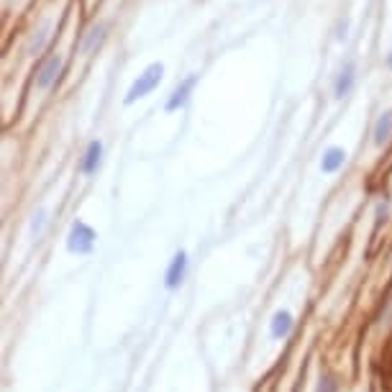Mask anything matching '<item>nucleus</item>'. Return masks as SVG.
Wrapping results in <instances>:
<instances>
[{"label":"nucleus","instance_id":"nucleus-12","mask_svg":"<svg viewBox=\"0 0 392 392\" xmlns=\"http://www.w3.org/2000/svg\"><path fill=\"white\" fill-rule=\"evenodd\" d=\"M315 392H336V384H333V379L323 377L321 384H318V390H315Z\"/></svg>","mask_w":392,"mask_h":392},{"label":"nucleus","instance_id":"nucleus-7","mask_svg":"<svg viewBox=\"0 0 392 392\" xmlns=\"http://www.w3.org/2000/svg\"><path fill=\"white\" fill-rule=\"evenodd\" d=\"M100 154H103V146L98 142H93L90 146H87V154L85 159H82V172L85 174H93L95 169H98V165H100Z\"/></svg>","mask_w":392,"mask_h":392},{"label":"nucleus","instance_id":"nucleus-11","mask_svg":"<svg viewBox=\"0 0 392 392\" xmlns=\"http://www.w3.org/2000/svg\"><path fill=\"white\" fill-rule=\"evenodd\" d=\"M103 31H105L103 26H95L93 31L87 33V39H85V44H82V49H85V52H90L95 44H100V41H103Z\"/></svg>","mask_w":392,"mask_h":392},{"label":"nucleus","instance_id":"nucleus-3","mask_svg":"<svg viewBox=\"0 0 392 392\" xmlns=\"http://www.w3.org/2000/svg\"><path fill=\"white\" fill-rule=\"evenodd\" d=\"M185 269H188V254H185V251H177L169 269H167V287H169V290H174V287L182 282Z\"/></svg>","mask_w":392,"mask_h":392},{"label":"nucleus","instance_id":"nucleus-6","mask_svg":"<svg viewBox=\"0 0 392 392\" xmlns=\"http://www.w3.org/2000/svg\"><path fill=\"white\" fill-rule=\"evenodd\" d=\"M193 85H195V77H188V80H185V82H182V85L172 93V98L167 100V110L182 108V105H185V100H188L190 90H193Z\"/></svg>","mask_w":392,"mask_h":392},{"label":"nucleus","instance_id":"nucleus-13","mask_svg":"<svg viewBox=\"0 0 392 392\" xmlns=\"http://www.w3.org/2000/svg\"><path fill=\"white\" fill-rule=\"evenodd\" d=\"M387 64H390V67H392V54H390V56H387Z\"/></svg>","mask_w":392,"mask_h":392},{"label":"nucleus","instance_id":"nucleus-5","mask_svg":"<svg viewBox=\"0 0 392 392\" xmlns=\"http://www.w3.org/2000/svg\"><path fill=\"white\" fill-rule=\"evenodd\" d=\"M390 139H392V113H382L375 126V144L382 146V144H387Z\"/></svg>","mask_w":392,"mask_h":392},{"label":"nucleus","instance_id":"nucleus-1","mask_svg":"<svg viewBox=\"0 0 392 392\" xmlns=\"http://www.w3.org/2000/svg\"><path fill=\"white\" fill-rule=\"evenodd\" d=\"M162 72H165L162 70V64H151L144 75H139V80L131 85V90H128V95H126V103H134V100H139V98H144V95H149L151 90L159 85Z\"/></svg>","mask_w":392,"mask_h":392},{"label":"nucleus","instance_id":"nucleus-2","mask_svg":"<svg viewBox=\"0 0 392 392\" xmlns=\"http://www.w3.org/2000/svg\"><path fill=\"white\" fill-rule=\"evenodd\" d=\"M67 246H70V251H75V254H87V251L95 246V231L87 226V223H82V220L72 223Z\"/></svg>","mask_w":392,"mask_h":392},{"label":"nucleus","instance_id":"nucleus-10","mask_svg":"<svg viewBox=\"0 0 392 392\" xmlns=\"http://www.w3.org/2000/svg\"><path fill=\"white\" fill-rule=\"evenodd\" d=\"M352 85H354V67L349 64L341 75H338V80H336V95L338 98H346L349 95V90H352Z\"/></svg>","mask_w":392,"mask_h":392},{"label":"nucleus","instance_id":"nucleus-4","mask_svg":"<svg viewBox=\"0 0 392 392\" xmlns=\"http://www.w3.org/2000/svg\"><path fill=\"white\" fill-rule=\"evenodd\" d=\"M59 70H62V59H59V56H52V59H49L39 72V87L52 85V82L59 77Z\"/></svg>","mask_w":392,"mask_h":392},{"label":"nucleus","instance_id":"nucleus-9","mask_svg":"<svg viewBox=\"0 0 392 392\" xmlns=\"http://www.w3.org/2000/svg\"><path fill=\"white\" fill-rule=\"evenodd\" d=\"M346 162V154L341 149H329L326 151V157H323V172H336L338 167Z\"/></svg>","mask_w":392,"mask_h":392},{"label":"nucleus","instance_id":"nucleus-8","mask_svg":"<svg viewBox=\"0 0 392 392\" xmlns=\"http://www.w3.org/2000/svg\"><path fill=\"white\" fill-rule=\"evenodd\" d=\"M292 329V315L287 313V310H280V313L275 315V321H272V336L282 338L287 336Z\"/></svg>","mask_w":392,"mask_h":392}]
</instances>
